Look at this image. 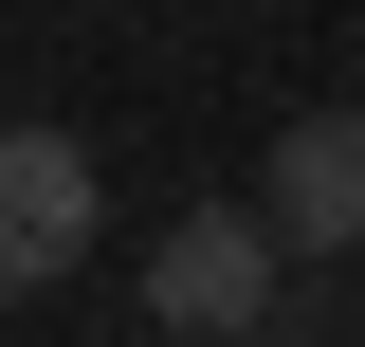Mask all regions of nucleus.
Returning <instances> with one entry per match:
<instances>
[{"instance_id": "nucleus-3", "label": "nucleus", "mask_w": 365, "mask_h": 347, "mask_svg": "<svg viewBox=\"0 0 365 347\" xmlns=\"http://www.w3.org/2000/svg\"><path fill=\"white\" fill-rule=\"evenodd\" d=\"M256 201H274L292 256H347L365 238V110H292V129L256 146Z\"/></svg>"}, {"instance_id": "nucleus-2", "label": "nucleus", "mask_w": 365, "mask_h": 347, "mask_svg": "<svg viewBox=\"0 0 365 347\" xmlns=\"http://www.w3.org/2000/svg\"><path fill=\"white\" fill-rule=\"evenodd\" d=\"M91 219H110V183H91L73 129H0V311L55 293V274L91 256Z\"/></svg>"}, {"instance_id": "nucleus-1", "label": "nucleus", "mask_w": 365, "mask_h": 347, "mask_svg": "<svg viewBox=\"0 0 365 347\" xmlns=\"http://www.w3.org/2000/svg\"><path fill=\"white\" fill-rule=\"evenodd\" d=\"M274 274H292V238H274V201H201V219H165L146 238V311H165L182 347H237V329H274Z\"/></svg>"}]
</instances>
